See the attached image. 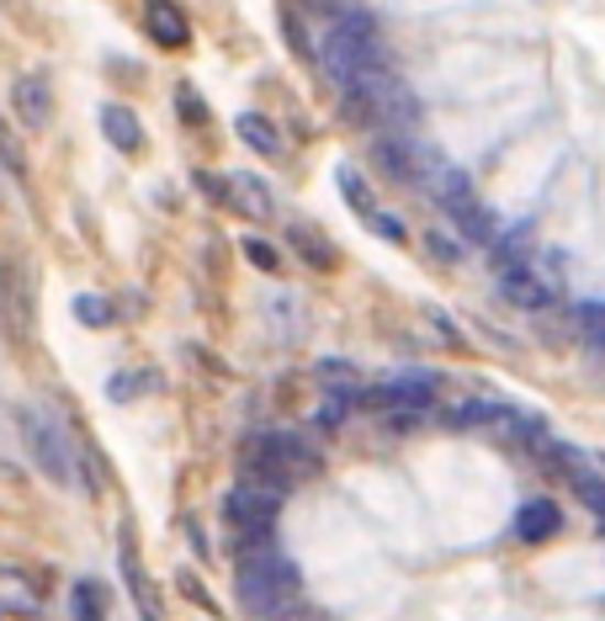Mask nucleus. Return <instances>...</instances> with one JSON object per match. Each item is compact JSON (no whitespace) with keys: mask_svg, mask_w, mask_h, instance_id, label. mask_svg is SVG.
Returning <instances> with one entry per match:
<instances>
[{"mask_svg":"<svg viewBox=\"0 0 605 621\" xmlns=\"http://www.w3.org/2000/svg\"><path fill=\"white\" fill-rule=\"evenodd\" d=\"M234 558H240L234 563V585H240L244 611H255V617H287L298 606L302 579H298V568H293V558L276 547L272 536L240 547Z\"/></svg>","mask_w":605,"mask_h":621,"instance_id":"1","label":"nucleus"},{"mask_svg":"<svg viewBox=\"0 0 605 621\" xmlns=\"http://www.w3.org/2000/svg\"><path fill=\"white\" fill-rule=\"evenodd\" d=\"M319 64L330 69L340 86H345L356 69H377V64H388V48H383V37H377L372 11H345V17L330 28L324 48H319Z\"/></svg>","mask_w":605,"mask_h":621,"instance_id":"2","label":"nucleus"},{"mask_svg":"<svg viewBox=\"0 0 605 621\" xmlns=\"http://www.w3.org/2000/svg\"><path fill=\"white\" fill-rule=\"evenodd\" d=\"M16 425H22V442H28L32 462L43 468V478L59 483V489H69V483H75V451H69V436H64L59 420L48 410L22 404V410H16Z\"/></svg>","mask_w":605,"mask_h":621,"instance_id":"3","label":"nucleus"},{"mask_svg":"<svg viewBox=\"0 0 605 621\" xmlns=\"http://www.w3.org/2000/svg\"><path fill=\"white\" fill-rule=\"evenodd\" d=\"M314 468H319L314 446L302 442V436H293V431H266V436L255 442V451H250V473L272 478L276 489H282V483H298V478H308Z\"/></svg>","mask_w":605,"mask_h":621,"instance_id":"4","label":"nucleus"},{"mask_svg":"<svg viewBox=\"0 0 605 621\" xmlns=\"http://www.w3.org/2000/svg\"><path fill=\"white\" fill-rule=\"evenodd\" d=\"M223 521H229V542H234V553L250 547V542H261V536H272L276 489H266V483H240V489H229V500H223Z\"/></svg>","mask_w":605,"mask_h":621,"instance_id":"5","label":"nucleus"},{"mask_svg":"<svg viewBox=\"0 0 605 621\" xmlns=\"http://www.w3.org/2000/svg\"><path fill=\"white\" fill-rule=\"evenodd\" d=\"M499 293L510 297L515 308H547L552 303V282L531 261H505L499 266Z\"/></svg>","mask_w":605,"mask_h":621,"instance_id":"6","label":"nucleus"},{"mask_svg":"<svg viewBox=\"0 0 605 621\" xmlns=\"http://www.w3.org/2000/svg\"><path fill=\"white\" fill-rule=\"evenodd\" d=\"M0 319L16 340L32 335V287H28V271L22 266H6L0 271Z\"/></svg>","mask_w":605,"mask_h":621,"instance_id":"7","label":"nucleus"},{"mask_svg":"<svg viewBox=\"0 0 605 621\" xmlns=\"http://www.w3.org/2000/svg\"><path fill=\"white\" fill-rule=\"evenodd\" d=\"M223 197H229V207L240 213V218H272L276 203H272V192H266V181L261 176H250V171H234V176L223 181Z\"/></svg>","mask_w":605,"mask_h":621,"instance_id":"8","label":"nucleus"},{"mask_svg":"<svg viewBox=\"0 0 605 621\" xmlns=\"http://www.w3.org/2000/svg\"><path fill=\"white\" fill-rule=\"evenodd\" d=\"M11 101H16V118L28 122V128H43V122L54 118V90L43 75H22L16 90H11Z\"/></svg>","mask_w":605,"mask_h":621,"instance_id":"9","label":"nucleus"},{"mask_svg":"<svg viewBox=\"0 0 605 621\" xmlns=\"http://www.w3.org/2000/svg\"><path fill=\"white\" fill-rule=\"evenodd\" d=\"M0 611H11V617H37L43 611V595L22 568H0Z\"/></svg>","mask_w":605,"mask_h":621,"instance_id":"10","label":"nucleus"},{"mask_svg":"<svg viewBox=\"0 0 605 621\" xmlns=\"http://www.w3.org/2000/svg\"><path fill=\"white\" fill-rule=\"evenodd\" d=\"M447 218H452L457 229H462V235L473 239V244H488V239L499 235V224H494V213H488L484 203H479V197H473V192H468V197H457L452 207H447Z\"/></svg>","mask_w":605,"mask_h":621,"instance_id":"11","label":"nucleus"},{"mask_svg":"<svg viewBox=\"0 0 605 621\" xmlns=\"http://www.w3.org/2000/svg\"><path fill=\"white\" fill-rule=\"evenodd\" d=\"M144 28H150L154 43H165V48H182L191 28H186V17L170 6V0H150V11H144Z\"/></svg>","mask_w":605,"mask_h":621,"instance_id":"12","label":"nucleus"},{"mask_svg":"<svg viewBox=\"0 0 605 621\" xmlns=\"http://www.w3.org/2000/svg\"><path fill=\"white\" fill-rule=\"evenodd\" d=\"M563 526V515H558V504L552 500H531L520 504V521H515V536L520 542H547V536Z\"/></svg>","mask_w":605,"mask_h":621,"instance_id":"13","label":"nucleus"},{"mask_svg":"<svg viewBox=\"0 0 605 621\" xmlns=\"http://www.w3.org/2000/svg\"><path fill=\"white\" fill-rule=\"evenodd\" d=\"M101 133H107L122 154H133V149L144 144V128H139V118H133L128 107H118V101H112V107H101Z\"/></svg>","mask_w":605,"mask_h":621,"instance_id":"14","label":"nucleus"},{"mask_svg":"<svg viewBox=\"0 0 605 621\" xmlns=\"http://www.w3.org/2000/svg\"><path fill=\"white\" fill-rule=\"evenodd\" d=\"M457 425H515V431H526V420L515 410H505V404H494V399H473V404H462V410H452Z\"/></svg>","mask_w":605,"mask_h":621,"instance_id":"15","label":"nucleus"},{"mask_svg":"<svg viewBox=\"0 0 605 621\" xmlns=\"http://www.w3.org/2000/svg\"><path fill=\"white\" fill-rule=\"evenodd\" d=\"M430 388H436V378H430V372H409V378H388V383L377 388V393H383V399H394V404L420 410V404H430Z\"/></svg>","mask_w":605,"mask_h":621,"instance_id":"16","label":"nucleus"},{"mask_svg":"<svg viewBox=\"0 0 605 621\" xmlns=\"http://www.w3.org/2000/svg\"><path fill=\"white\" fill-rule=\"evenodd\" d=\"M122 579H128V590H133V600H139L144 621H160V611H154V595H150V585H144V574H139V558H133V536H128V532H122Z\"/></svg>","mask_w":605,"mask_h":621,"instance_id":"17","label":"nucleus"},{"mask_svg":"<svg viewBox=\"0 0 605 621\" xmlns=\"http://www.w3.org/2000/svg\"><path fill=\"white\" fill-rule=\"evenodd\" d=\"M234 128H240V139L255 149V154H276V149H282V133H276V128L261 118V112H244Z\"/></svg>","mask_w":605,"mask_h":621,"instance_id":"18","label":"nucleus"},{"mask_svg":"<svg viewBox=\"0 0 605 621\" xmlns=\"http://www.w3.org/2000/svg\"><path fill=\"white\" fill-rule=\"evenodd\" d=\"M101 617H107L101 585H96V579H80V585H75V621H101Z\"/></svg>","mask_w":605,"mask_h":621,"instance_id":"19","label":"nucleus"},{"mask_svg":"<svg viewBox=\"0 0 605 621\" xmlns=\"http://www.w3.org/2000/svg\"><path fill=\"white\" fill-rule=\"evenodd\" d=\"M75 319H80V325H91V329L112 325V303H107V297H96V293H80V297H75Z\"/></svg>","mask_w":605,"mask_h":621,"instance_id":"20","label":"nucleus"},{"mask_svg":"<svg viewBox=\"0 0 605 621\" xmlns=\"http://www.w3.org/2000/svg\"><path fill=\"white\" fill-rule=\"evenodd\" d=\"M574 325L605 351V303H574Z\"/></svg>","mask_w":605,"mask_h":621,"instance_id":"21","label":"nucleus"},{"mask_svg":"<svg viewBox=\"0 0 605 621\" xmlns=\"http://www.w3.org/2000/svg\"><path fill=\"white\" fill-rule=\"evenodd\" d=\"M340 192H345V203L356 207V213H372V192H366V181L356 176V171H351V165H340Z\"/></svg>","mask_w":605,"mask_h":621,"instance_id":"22","label":"nucleus"},{"mask_svg":"<svg viewBox=\"0 0 605 621\" xmlns=\"http://www.w3.org/2000/svg\"><path fill=\"white\" fill-rule=\"evenodd\" d=\"M150 378H154V372H118V378L107 383V393H112L118 404H128L133 393H144V388H139V383H150Z\"/></svg>","mask_w":605,"mask_h":621,"instance_id":"23","label":"nucleus"},{"mask_svg":"<svg viewBox=\"0 0 605 621\" xmlns=\"http://www.w3.org/2000/svg\"><path fill=\"white\" fill-rule=\"evenodd\" d=\"M293 244H298L314 266H330V244H324V239H314L308 229H293Z\"/></svg>","mask_w":605,"mask_h":621,"instance_id":"24","label":"nucleus"},{"mask_svg":"<svg viewBox=\"0 0 605 621\" xmlns=\"http://www.w3.org/2000/svg\"><path fill=\"white\" fill-rule=\"evenodd\" d=\"M244 255H250V261H255L261 271H276V261H282L266 239H244Z\"/></svg>","mask_w":605,"mask_h":621,"instance_id":"25","label":"nucleus"},{"mask_svg":"<svg viewBox=\"0 0 605 621\" xmlns=\"http://www.w3.org/2000/svg\"><path fill=\"white\" fill-rule=\"evenodd\" d=\"M0 160H6V171H11V176H22V171H28V160H22V149L11 144V133H6V128H0Z\"/></svg>","mask_w":605,"mask_h":621,"instance_id":"26","label":"nucleus"},{"mask_svg":"<svg viewBox=\"0 0 605 621\" xmlns=\"http://www.w3.org/2000/svg\"><path fill=\"white\" fill-rule=\"evenodd\" d=\"M366 218H372V229H377V235H383V239H394V244H398V239H404V224H398L394 213H377V207H372Z\"/></svg>","mask_w":605,"mask_h":621,"instance_id":"27","label":"nucleus"},{"mask_svg":"<svg viewBox=\"0 0 605 621\" xmlns=\"http://www.w3.org/2000/svg\"><path fill=\"white\" fill-rule=\"evenodd\" d=\"M430 255H436V261H457L462 250H457V244H452L447 235H430Z\"/></svg>","mask_w":605,"mask_h":621,"instance_id":"28","label":"nucleus"},{"mask_svg":"<svg viewBox=\"0 0 605 621\" xmlns=\"http://www.w3.org/2000/svg\"><path fill=\"white\" fill-rule=\"evenodd\" d=\"M176 101H182V118H202V101H197V90H191V86H182Z\"/></svg>","mask_w":605,"mask_h":621,"instance_id":"29","label":"nucleus"},{"mask_svg":"<svg viewBox=\"0 0 605 621\" xmlns=\"http://www.w3.org/2000/svg\"><path fill=\"white\" fill-rule=\"evenodd\" d=\"M302 6H314V11H330L334 0H302Z\"/></svg>","mask_w":605,"mask_h":621,"instance_id":"30","label":"nucleus"}]
</instances>
